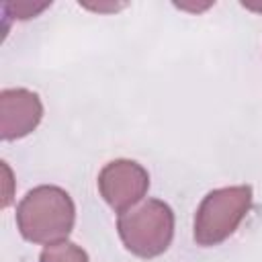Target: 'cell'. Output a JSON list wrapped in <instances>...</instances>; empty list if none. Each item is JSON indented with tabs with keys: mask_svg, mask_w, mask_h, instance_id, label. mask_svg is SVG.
I'll return each instance as SVG.
<instances>
[{
	"mask_svg": "<svg viewBox=\"0 0 262 262\" xmlns=\"http://www.w3.org/2000/svg\"><path fill=\"white\" fill-rule=\"evenodd\" d=\"M76 221L72 196L53 184L29 190L16 207V227L31 244H55L68 239Z\"/></svg>",
	"mask_w": 262,
	"mask_h": 262,
	"instance_id": "1",
	"label": "cell"
},
{
	"mask_svg": "<svg viewBox=\"0 0 262 262\" xmlns=\"http://www.w3.org/2000/svg\"><path fill=\"white\" fill-rule=\"evenodd\" d=\"M117 231L123 246L139 258H156L168 250L174 237V213L160 199H143L119 213Z\"/></svg>",
	"mask_w": 262,
	"mask_h": 262,
	"instance_id": "2",
	"label": "cell"
},
{
	"mask_svg": "<svg viewBox=\"0 0 262 262\" xmlns=\"http://www.w3.org/2000/svg\"><path fill=\"white\" fill-rule=\"evenodd\" d=\"M252 207V186H223L211 190L194 215L192 237L199 246L211 248L225 242L239 227Z\"/></svg>",
	"mask_w": 262,
	"mask_h": 262,
	"instance_id": "3",
	"label": "cell"
},
{
	"mask_svg": "<svg viewBox=\"0 0 262 262\" xmlns=\"http://www.w3.org/2000/svg\"><path fill=\"white\" fill-rule=\"evenodd\" d=\"M98 192L115 213L141 203L149 188L147 170L133 160H113L98 174Z\"/></svg>",
	"mask_w": 262,
	"mask_h": 262,
	"instance_id": "4",
	"label": "cell"
},
{
	"mask_svg": "<svg viewBox=\"0 0 262 262\" xmlns=\"http://www.w3.org/2000/svg\"><path fill=\"white\" fill-rule=\"evenodd\" d=\"M43 119L41 98L27 88H6L0 92V137L14 141L27 137Z\"/></svg>",
	"mask_w": 262,
	"mask_h": 262,
	"instance_id": "5",
	"label": "cell"
},
{
	"mask_svg": "<svg viewBox=\"0 0 262 262\" xmlns=\"http://www.w3.org/2000/svg\"><path fill=\"white\" fill-rule=\"evenodd\" d=\"M39 262H88V254L74 242H55L43 248Z\"/></svg>",
	"mask_w": 262,
	"mask_h": 262,
	"instance_id": "6",
	"label": "cell"
},
{
	"mask_svg": "<svg viewBox=\"0 0 262 262\" xmlns=\"http://www.w3.org/2000/svg\"><path fill=\"white\" fill-rule=\"evenodd\" d=\"M51 2H41V4H35V2H12V4H4V10H12V14L20 20L25 18H33L37 16L41 10H45Z\"/></svg>",
	"mask_w": 262,
	"mask_h": 262,
	"instance_id": "7",
	"label": "cell"
},
{
	"mask_svg": "<svg viewBox=\"0 0 262 262\" xmlns=\"http://www.w3.org/2000/svg\"><path fill=\"white\" fill-rule=\"evenodd\" d=\"M2 172H4V182H6V190H4V199H2V207H8L12 201V172L8 168L6 162H2Z\"/></svg>",
	"mask_w": 262,
	"mask_h": 262,
	"instance_id": "8",
	"label": "cell"
},
{
	"mask_svg": "<svg viewBox=\"0 0 262 262\" xmlns=\"http://www.w3.org/2000/svg\"><path fill=\"white\" fill-rule=\"evenodd\" d=\"M242 6L248 8V10H254V12H262V2H260V4H254V2H242Z\"/></svg>",
	"mask_w": 262,
	"mask_h": 262,
	"instance_id": "9",
	"label": "cell"
}]
</instances>
